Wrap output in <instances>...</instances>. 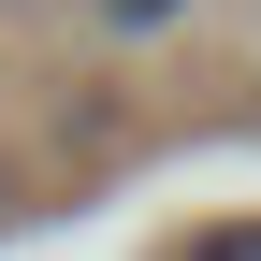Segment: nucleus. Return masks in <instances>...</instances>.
Returning a JSON list of instances; mask_svg holds the SVG:
<instances>
[{
	"label": "nucleus",
	"instance_id": "obj_2",
	"mask_svg": "<svg viewBox=\"0 0 261 261\" xmlns=\"http://www.w3.org/2000/svg\"><path fill=\"white\" fill-rule=\"evenodd\" d=\"M160 261H261V218H218V232H189V247H160Z\"/></svg>",
	"mask_w": 261,
	"mask_h": 261
},
{
	"label": "nucleus",
	"instance_id": "obj_1",
	"mask_svg": "<svg viewBox=\"0 0 261 261\" xmlns=\"http://www.w3.org/2000/svg\"><path fill=\"white\" fill-rule=\"evenodd\" d=\"M189 15H203V0H87V29H102V44H174Z\"/></svg>",
	"mask_w": 261,
	"mask_h": 261
}]
</instances>
